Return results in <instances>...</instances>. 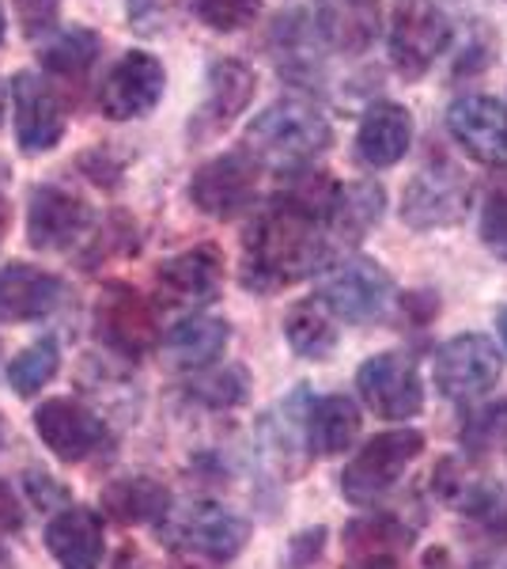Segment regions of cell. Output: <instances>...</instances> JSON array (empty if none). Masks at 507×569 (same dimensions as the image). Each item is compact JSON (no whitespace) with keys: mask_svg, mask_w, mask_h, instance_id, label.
<instances>
[{"mask_svg":"<svg viewBox=\"0 0 507 569\" xmlns=\"http://www.w3.org/2000/svg\"><path fill=\"white\" fill-rule=\"evenodd\" d=\"M326 220L273 198V206L243 236V284L254 292H273L318 273L329 259Z\"/></svg>","mask_w":507,"mask_h":569,"instance_id":"obj_1","label":"cell"},{"mask_svg":"<svg viewBox=\"0 0 507 569\" xmlns=\"http://www.w3.org/2000/svg\"><path fill=\"white\" fill-rule=\"evenodd\" d=\"M329 141H334V130L326 114L300 96L276 99L246 126V152H254L262 168L270 163V168L300 171L303 163L326 152Z\"/></svg>","mask_w":507,"mask_h":569,"instance_id":"obj_2","label":"cell"},{"mask_svg":"<svg viewBox=\"0 0 507 569\" xmlns=\"http://www.w3.org/2000/svg\"><path fill=\"white\" fill-rule=\"evenodd\" d=\"M168 543L186 569H224L235 562L251 539V525L224 505L197 501L186 512L171 517Z\"/></svg>","mask_w":507,"mask_h":569,"instance_id":"obj_3","label":"cell"},{"mask_svg":"<svg viewBox=\"0 0 507 569\" xmlns=\"http://www.w3.org/2000/svg\"><path fill=\"white\" fill-rule=\"evenodd\" d=\"M424 452L420 429H391L372 437L341 471V493L353 505H372L383 493H391L417 456Z\"/></svg>","mask_w":507,"mask_h":569,"instance_id":"obj_4","label":"cell"},{"mask_svg":"<svg viewBox=\"0 0 507 569\" xmlns=\"http://www.w3.org/2000/svg\"><path fill=\"white\" fill-rule=\"evenodd\" d=\"M262 160L246 149L212 156L190 179V201L212 220H232L257 201Z\"/></svg>","mask_w":507,"mask_h":569,"instance_id":"obj_5","label":"cell"},{"mask_svg":"<svg viewBox=\"0 0 507 569\" xmlns=\"http://www.w3.org/2000/svg\"><path fill=\"white\" fill-rule=\"evenodd\" d=\"M163 91H168L163 61L149 50H129L107 69L95 103L99 114L110 122H133V118H149L160 107Z\"/></svg>","mask_w":507,"mask_h":569,"instance_id":"obj_6","label":"cell"},{"mask_svg":"<svg viewBox=\"0 0 507 569\" xmlns=\"http://www.w3.org/2000/svg\"><path fill=\"white\" fill-rule=\"evenodd\" d=\"M450 42V20L432 0H402L391 20V61L405 80H420Z\"/></svg>","mask_w":507,"mask_h":569,"instance_id":"obj_7","label":"cell"},{"mask_svg":"<svg viewBox=\"0 0 507 569\" xmlns=\"http://www.w3.org/2000/svg\"><path fill=\"white\" fill-rule=\"evenodd\" d=\"M12 91V118H16V144L23 156L53 152L64 141V103L58 88L42 77V72H16L8 80Z\"/></svg>","mask_w":507,"mask_h":569,"instance_id":"obj_8","label":"cell"},{"mask_svg":"<svg viewBox=\"0 0 507 569\" xmlns=\"http://www.w3.org/2000/svg\"><path fill=\"white\" fill-rule=\"evenodd\" d=\"M469 182L455 163L436 160L424 171L413 176V182L402 194V220L417 232H428V228H447L458 224L469 213Z\"/></svg>","mask_w":507,"mask_h":569,"instance_id":"obj_9","label":"cell"},{"mask_svg":"<svg viewBox=\"0 0 507 569\" xmlns=\"http://www.w3.org/2000/svg\"><path fill=\"white\" fill-rule=\"evenodd\" d=\"M322 305L345 323H372L379 319L394 297V281L379 262L345 259L322 278Z\"/></svg>","mask_w":507,"mask_h":569,"instance_id":"obj_10","label":"cell"},{"mask_svg":"<svg viewBox=\"0 0 507 569\" xmlns=\"http://www.w3.org/2000/svg\"><path fill=\"white\" fill-rule=\"evenodd\" d=\"M254 88H257V77L251 66H243V61H235V58L212 61L205 72V99L197 103L186 126L190 141L201 144V141L220 137L224 130H232L235 118L251 107Z\"/></svg>","mask_w":507,"mask_h":569,"instance_id":"obj_11","label":"cell"},{"mask_svg":"<svg viewBox=\"0 0 507 569\" xmlns=\"http://www.w3.org/2000/svg\"><path fill=\"white\" fill-rule=\"evenodd\" d=\"M34 433L61 463H84L110 445L107 421L77 399H45L34 410Z\"/></svg>","mask_w":507,"mask_h":569,"instance_id":"obj_12","label":"cell"},{"mask_svg":"<svg viewBox=\"0 0 507 569\" xmlns=\"http://www.w3.org/2000/svg\"><path fill=\"white\" fill-rule=\"evenodd\" d=\"M504 357L485 335H458L436 353V383L450 402L481 399L496 388Z\"/></svg>","mask_w":507,"mask_h":569,"instance_id":"obj_13","label":"cell"},{"mask_svg":"<svg viewBox=\"0 0 507 569\" xmlns=\"http://www.w3.org/2000/svg\"><path fill=\"white\" fill-rule=\"evenodd\" d=\"M95 327L110 350H118L125 357H141L160 342V323H155L152 305L125 281H110L107 289L99 292Z\"/></svg>","mask_w":507,"mask_h":569,"instance_id":"obj_14","label":"cell"},{"mask_svg":"<svg viewBox=\"0 0 507 569\" xmlns=\"http://www.w3.org/2000/svg\"><path fill=\"white\" fill-rule=\"evenodd\" d=\"M356 388H359V399H364L375 415L391 418V421L420 415V407H424L420 372L405 353L367 357L356 372Z\"/></svg>","mask_w":507,"mask_h":569,"instance_id":"obj_15","label":"cell"},{"mask_svg":"<svg viewBox=\"0 0 507 569\" xmlns=\"http://www.w3.org/2000/svg\"><path fill=\"white\" fill-rule=\"evenodd\" d=\"M91 228V209L80 194L64 187H34L27 194V243L34 251H64L77 240H84Z\"/></svg>","mask_w":507,"mask_h":569,"instance_id":"obj_16","label":"cell"},{"mask_svg":"<svg viewBox=\"0 0 507 569\" xmlns=\"http://www.w3.org/2000/svg\"><path fill=\"white\" fill-rule=\"evenodd\" d=\"M447 130L485 168H507V107L493 96H463L447 107Z\"/></svg>","mask_w":507,"mask_h":569,"instance_id":"obj_17","label":"cell"},{"mask_svg":"<svg viewBox=\"0 0 507 569\" xmlns=\"http://www.w3.org/2000/svg\"><path fill=\"white\" fill-rule=\"evenodd\" d=\"M220 281H224V259L209 243L190 247V251L160 262V270H155V284L174 308H201L216 300Z\"/></svg>","mask_w":507,"mask_h":569,"instance_id":"obj_18","label":"cell"},{"mask_svg":"<svg viewBox=\"0 0 507 569\" xmlns=\"http://www.w3.org/2000/svg\"><path fill=\"white\" fill-rule=\"evenodd\" d=\"M64 284L58 273L12 262L0 270V323H34L61 305Z\"/></svg>","mask_w":507,"mask_h":569,"instance_id":"obj_19","label":"cell"},{"mask_svg":"<svg viewBox=\"0 0 507 569\" xmlns=\"http://www.w3.org/2000/svg\"><path fill=\"white\" fill-rule=\"evenodd\" d=\"M413 144V114L402 103H372L359 118L356 156L367 168H394Z\"/></svg>","mask_w":507,"mask_h":569,"instance_id":"obj_20","label":"cell"},{"mask_svg":"<svg viewBox=\"0 0 507 569\" xmlns=\"http://www.w3.org/2000/svg\"><path fill=\"white\" fill-rule=\"evenodd\" d=\"M45 547L58 558L61 569H99L103 562V520L91 509H61L58 517L45 525Z\"/></svg>","mask_w":507,"mask_h":569,"instance_id":"obj_21","label":"cell"},{"mask_svg":"<svg viewBox=\"0 0 507 569\" xmlns=\"http://www.w3.org/2000/svg\"><path fill=\"white\" fill-rule=\"evenodd\" d=\"M103 509L122 525H149V520L171 517V490L149 475H129L103 490Z\"/></svg>","mask_w":507,"mask_h":569,"instance_id":"obj_22","label":"cell"},{"mask_svg":"<svg viewBox=\"0 0 507 569\" xmlns=\"http://www.w3.org/2000/svg\"><path fill=\"white\" fill-rule=\"evenodd\" d=\"M359 437V410L348 395H326L307 410V445L318 456H337Z\"/></svg>","mask_w":507,"mask_h":569,"instance_id":"obj_23","label":"cell"},{"mask_svg":"<svg viewBox=\"0 0 507 569\" xmlns=\"http://www.w3.org/2000/svg\"><path fill=\"white\" fill-rule=\"evenodd\" d=\"M232 342V327L224 319L212 316H190L182 323L171 327L168 335V353L186 369H205L209 361H216L220 353Z\"/></svg>","mask_w":507,"mask_h":569,"instance_id":"obj_24","label":"cell"},{"mask_svg":"<svg viewBox=\"0 0 507 569\" xmlns=\"http://www.w3.org/2000/svg\"><path fill=\"white\" fill-rule=\"evenodd\" d=\"M383 206H386V194L379 182L364 179V182H353V187H341L337 190V201L329 209V232L337 240H359L364 232H372L383 217Z\"/></svg>","mask_w":507,"mask_h":569,"instance_id":"obj_25","label":"cell"},{"mask_svg":"<svg viewBox=\"0 0 507 569\" xmlns=\"http://www.w3.org/2000/svg\"><path fill=\"white\" fill-rule=\"evenodd\" d=\"M99 53H103V39H99L91 27H69L58 39L42 50V69L58 80L80 84L91 69H95Z\"/></svg>","mask_w":507,"mask_h":569,"instance_id":"obj_26","label":"cell"},{"mask_svg":"<svg viewBox=\"0 0 507 569\" xmlns=\"http://www.w3.org/2000/svg\"><path fill=\"white\" fill-rule=\"evenodd\" d=\"M284 338H288L292 350L300 357H307V361H326V357L337 350V327L329 323L326 305H318V300H303V305L288 311V319H284Z\"/></svg>","mask_w":507,"mask_h":569,"instance_id":"obj_27","label":"cell"},{"mask_svg":"<svg viewBox=\"0 0 507 569\" xmlns=\"http://www.w3.org/2000/svg\"><path fill=\"white\" fill-rule=\"evenodd\" d=\"M58 365H61V350H58V338H39V342H31L27 350H20L12 357V365H8V383L16 388V395H34L42 391L45 383L58 376Z\"/></svg>","mask_w":507,"mask_h":569,"instance_id":"obj_28","label":"cell"},{"mask_svg":"<svg viewBox=\"0 0 507 569\" xmlns=\"http://www.w3.org/2000/svg\"><path fill=\"white\" fill-rule=\"evenodd\" d=\"M345 536H348V555H356L359 562H379V558H391V550L402 543L405 531L391 517H367L348 525Z\"/></svg>","mask_w":507,"mask_h":569,"instance_id":"obj_29","label":"cell"},{"mask_svg":"<svg viewBox=\"0 0 507 569\" xmlns=\"http://www.w3.org/2000/svg\"><path fill=\"white\" fill-rule=\"evenodd\" d=\"M190 12L209 31H243L262 16V0H190Z\"/></svg>","mask_w":507,"mask_h":569,"instance_id":"obj_30","label":"cell"},{"mask_svg":"<svg viewBox=\"0 0 507 569\" xmlns=\"http://www.w3.org/2000/svg\"><path fill=\"white\" fill-rule=\"evenodd\" d=\"M463 445H466V452H477V456L504 448L507 445V402H493L481 415L469 418L463 429Z\"/></svg>","mask_w":507,"mask_h":569,"instance_id":"obj_31","label":"cell"},{"mask_svg":"<svg viewBox=\"0 0 507 569\" xmlns=\"http://www.w3.org/2000/svg\"><path fill=\"white\" fill-rule=\"evenodd\" d=\"M193 399L209 402V407H235V402L246 399V376L239 369H224V372H212L209 380H197L190 388Z\"/></svg>","mask_w":507,"mask_h":569,"instance_id":"obj_32","label":"cell"},{"mask_svg":"<svg viewBox=\"0 0 507 569\" xmlns=\"http://www.w3.org/2000/svg\"><path fill=\"white\" fill-rule=\"evenodd\" d=\"M481 240L496 259L507 262V190H493L481 209Z\"/></svg>","mask_w":507,"mask_h":569,"instance_id":"obj_33","label":"cell"},{"mask_svg":"<svg viewBox=\"0 0 507 569\" xmlns=\"http://www.w3.org/2000/svg\"><path fill=\"white\" fill-rule=\"evenodd\" d=\"M12 8L27 39H42L61 20V0H12Z\"/></svg>","mask_w":507,"mask_h":569,"instance_id":"obj_34","label":"cell"},{"mask_svg":"<svg viewBox=\"0 0 507 569\" xmlns=\"http://www.w3.org/2000/svg\"><path fill=\"white\" fill-rule=\"evenodd\" d=\"M129 27H136V31L144 34H155L160 31V23L171 16V0H129Z\"/></svg>","mask_w":507,"mask_h":569,"instance_id":"obj_35","label":"cell"},{"mask_svg":"<svg viewBox=\"0 0 507 569\" xmlns=\"http://www.w3.org/2000/svg\"><path fill=\"white\" fill-rule=\"evenodd\" d=\"M80 168H84L88 176L99 182V187H114L118 176H122V160H110V149H107V144L91 149V152L84 156V160H80Z\"/></svg>","mask_w":507,"mask_h":569,"instance_id":"obj_36","label":"cell"},{"mask_svg":"<svg viewBox=\"0 0 507 569\" xmlns=\"http://www.w3.org/2000/svg\"><path fill=\"white\" fill-rule=\"evenodd\" d=\"M20 528H23V505H20V498H16L12 486L0 479V543L12 539Z\"/></svg>","mask_w":507,"mask_h":569,"instance_id":"obj_37","label":"cell"},{"mask_svg":"<svg viewBox=\"0 0 507 569\" xmlns=\"http://www.w3.org/2000/svg\"><path fill=\"white\" fill-rule=\"evenodd\" d=\"M322 547H326V531H322V528L303 531V536L292 539V562H296V566H311V558H318Z\"/></svg>","mask_w":507,"mask_h":569,"instance_id":"obj_38","label":"cell"},{"mask_svg":"<svg viewBox=\"0 0 507 569\" xmlns=\"http://www.w3.org/2000/svg\"><path fill=\"white\" fill-rule=\"evenodd\" d=\"M114 569H149V566H144L141 558H136V555H129V550H125V555L118 558V566H114Z\"/></svg>","mask_w":507,"mask_h":569,"instance_id":"obj_39","label":"cell"},{"mask_svg":"<svg viewBox=\"0 0 507 569\" xmlns=\"http://www.w3.org/2000/svg\"><path fill=\"white\" fill-rule=\"evenodd\" d=\"M496 327H500V338H504V346H507V308L496 311Z\"/></svg>","mask_w":507,"mask_h":569,"instance_id":"obj_40","label":"cell"},{"mask_svg":"<svg viewBox=\"0 0 507 569\" xmlns=\"http://www.w3.org/2000/svg\"><path fill=\"white\" fill-rule=\"evenodd\" d=\"M359 569H394L391 558H379V562H359Z\"/></svg>","mask_w":507,"mask_h":569,"instance_id":"obj_41","label":"cell"},{"mask_svg":"<svg viewBox=\"0 0 507 569\" xmlns=\"http://www.w3.org/2000/svg\"><path fill=\"white\" fill-rule=\"evenodd\" d=\"M8 34V16H4V0H0V42H4Z\"/></svg>","mask_w":507,"mask_h":569,"instance_id":"obj_42","label":"cell"},{"mask_svg":"<svg viewBox=\"0 0 507 569\" xmlns=\"http://www.w3.org/2000/svg\"><path fill=\"white\" fill-rule=\"evenodd\" d=\"M0 118H4V88H0Z\"/></svg>","mask_w":507,"mask_h":569,"instance_id":"obj_43","label":"cell"},{"mask_svg":"<svg viewBox=\"0 0 507 569\" xmlns=\"http://www.w3.org/2000/svg\"><path fill=\"white\" fill-rule=\"evenodd\" d=\"M0 437H4V426H0Z\"/></svg>","mask_w":507,"mask_h":569,"instance_id":"obj_44","label":"cell"}]
</instances>
